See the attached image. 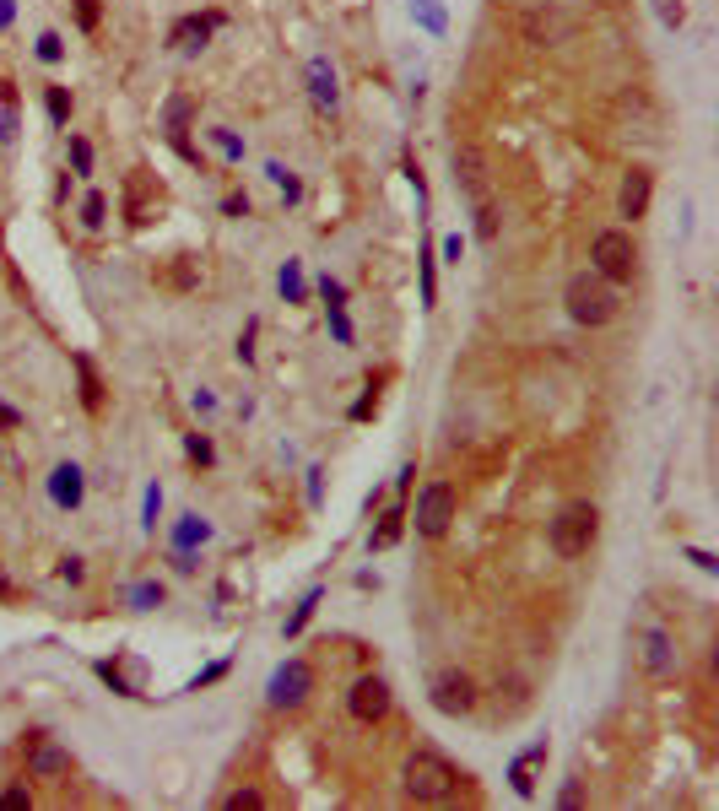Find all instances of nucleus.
<instances>
[{"mask_svg": "<svg viewBox=\"0 0 719 811\" xmlns=\"http://www.w3.org/2000/svg\"><path fill=\"white\" fill-rule=\"evenodd\" d=\"M401 790L411 795V801H422V806H438V801H449V795L460 790V768L449 763V757H438V752H411L406 768H401Z\"/></svg>", "mask_w": 719, "mask_h": 811, "instance_id": "1", "label": "nucleus"}, {"mask_svg": "<svg viewBox=\"0 0 719 811\" xmlns=\"http://www.w3.org/2000/svg\"><path fill=\"white\" fill-rule=\"evenodd\" d=\"M563 303H568V319L574 325H606L611 314H617V287L606 282V276H595V271H579V276H568V287H563Z\"/></svg>", "mask_w": 719, "mask_h": 811, "instance_id": "2", "label": "nucleus"}, {"mask_svg": "<svg viewBox=\"0 0 719 811\" xmlns=\"http://www.w3.org/2000/svg\"><path fill=\"white\" fill-rule=\"evenodd\" d=\"M595 530H601V514H595V503H563L557 509V520L547 525V536H552V552L557 557H584L595 547Z\"/></svg>", "mask_w": 719, "mask_h": 811, "instance_id": "3", "label": "nucleus"}, {"mask_svg": "<svg viewBox=\"0 0 719 811\" xmlns=\"http://www.w3.org/2000/svg\"><path fill=\"white\" fill-rule=\"evenodd\" d=\"M590 271L606 276L611 287L633 282V271H638V244H633V233H622V228L595 233V244H590Z\"/></svg>", "mask_w": 719, "mask_h": 811, "instance_id": "4", "label": "nucleus"}, {"mask_svg": "<svg viewBox=\"0 0 719 811\" xmlns=\"http://www.w3.org/2000/svg\"><path fill=\"white\" fill-rule=\"evenodd\" d=\"M406 520L417 525V536H428V541L444 536L449 520H455V487H449V482H428L417 493V509H411Z\"/></svg>", "mask_w": 719, "mask_h": 811, "instance_id": "5", "label": "nucleus"}, {"mask_svg": "<svg viewBox=\"0 0 719 811\" xmlns=\"http://www.w3.org/2000/svg\"><path fill=\"white\" fill-rule=\"evenodd\" d=\"M309 693H314V666L309 660H282V666L271 671V682H265V703H271V709H298Z\"/></svg>", "mask_w": 719, "mask_h": 811, "instance_id": "6", "label": "nucleus"}, {"mask_svg": "<svg viewBox=\"0 0 719 811\" xmlns=\"http://www.w3.org/2000/svg\"><path fill=\"white\" fill-rule=\"evenodd\" d=\"M428 698H433V709H438V714L460 720V714H471V709H476V682H471L465 671H438V676H433V687H428Z\"/></svg>", "mask_w": 719, "mask_h": 811, "instance_id": "7", "label": "nucleus"}, {"mask_svg": "<svg viewBox=\"0 0 719 811\" xmlns=\"http://www.w3.org/2000/svg\"><path fill=\"white\" fill-rule=\"evenodd\" d=\"M346 714L363 725H379L384 714H390V682L384 676H357L352 693H346Z\"/></svg>", "mask_w": 719, "mask_h": 811, "instance_id": "8", "label": "nucleus"}, {"mask_svg": "<svg viewBox=\"0 0 719 811\" xmlns=\"http://www.w3.org/2000/svg\"><path fill=\"white\" fill-rule=\"evenodd\" d=\"M638 666L655 676V682L676 676V638L665 628H644V633H638Z\"/></svg>", "mask_w": 719, "mask_h": 811, "instance_id": "9", "label": "nucleus"}, {"mask_svg": "<svg viewBox=\"0 0 719 811\" xmlns=\"http://www.w3.org/2000/svg\"><path fill=\"white\" fill-rule=\"evenodd\" d=\"M71 774V752L55 736H33L28 741V779H65Z\"/></svg>", "mask_w": 719, "mask_h": 811, "instance_id": "10", "label": "nucleus"}, {"mask_svg": "<svg viewBox=\"0 0 719 811\" xmlns=\"http://www.w3.org/2000/svg\"><path fill=\"white\" fill-rule=\"evenodd\" d=\"M649 190H655V174H649V168H628V174H622V190H617V217H628V222L644 217Z\"/></svg>", "mask_w": 719, "mask_h": 811, "instance_id": "11", "label": "nucleus"}, {"mask_svg": "<svg viewBox=\"0 0 719 811\" xmlns=\"http://www.w3.org/2000/svg\"><path fill=\"white\" fill-rule=\"evenodd\" d=\"M82 493H87V482H82V465H55L49 471V498H55V509H82Z\"/></svg>", "mask_w": 719, "mask_h": 811, "instance_id": "12", "label": "nucleus"}, {"mask_svg": "<svg viewBox=\"0 0 719 811\" xmlns=\"http://www.w3.org/2000/svg\"><path fill=\"white\" fill-rule=\"evenodd\" d=\"M217 11L211 17H184V22H173V33H168V44L179 49V55H195V49H206V38L217 33Z\"/></svg>", "mask_w": 719, "mask_h": 811, "instance_id": "13", "label": "nucleus"}, {"mask_svg": "<svg viewBox=\"0 0 719 811\" xmlns=\"http://www.w3.org/2000/svg\"><path fill=\"white\" fill-rule=\"evenodd\" d=\"M455 184L465 195H487V168H482V152L476 146H455Z\"/></svg>", "mask_w": 719, "mask_h": 811, "instance_id": "14", "label": "nucleus"}, {"mask_svg": "<svg viewBox=\"0 0 719 811\" xmlns=\"http://www.w3.org/2000/svg\"><path fill=\"white\" fill-rule=\"evenodd\" d=\"M541 763H547V741H536L530 752H519V757H514L509 784H514V795H519V801H530V795H536V768H541Z\"/></svg>", "mask_w": 719, "mask_h": 811, "instance_id": "15", "label": "nucleus"}, {"mask_svg": "<svg viewBox=\"0 0 719 811\" xmlns=\"http://www.w3.org/2000/svg\"><path fill=\"white\" fill-rule=\"evenodd\" d=\"M309 98H314L325 114H336L341 87H336V71H330V60H309Z\"/></svg>", "mask_w": 719, "mask_h": 811, "instance_id": "16", "label": "nucleus"}, {"mask_svg": "<svg viewBox=\"0 0 719 811\" xmlns=\"http://www.w3.org/2000/svg\"><path fill=\"white\" fill-rule=\"evenodd\" d=\"M563 33H568V17H557V11H547V6L525 17V38H530V44H557Z\"/></svg>", "mask_w": 719, "mask_h": 811, "instance_id": "17", "label": "nucleus"}, {"mask_svg": "<svg viewBox=\"0 0 719 811\" xmlns=\"http://www.w3.org/2000/svg\"><path fill=\"white\" fill-rule=\"evenodd\" d=\"M211 541V525L201 520V514H184L179 525H173V552H195Z\"/></svg>", "mask_w": 719, "mask_h": 811, "instance_id": "18", "label": "nucleus"}, {"mask_svg": "<svg viewBox=\"0 0 719 811\" xmlns=\"http://www.w3.org/2000/svg\"><path fill=\"white\" fill-rule=\"evenodd\" d=\"M401 530H406V509L395 503V509H384V514H379V530L368 536V547H374V552H390L395 541H401Z\"/></svg>", "mask_w": 719, "mask_h": 811, "instance_id": "19", "label": "nucleus"}, {"mask_svg": "<svg viewBox=\"0 0 719 811\" xmlns=\"http://www.w3.org/2000/svg\"><path fill=\"white\" fill-rule=\"evenodd\" d=\"M190 114H195V98H190V92H173V98H168V109H163V125H168V136H173V141L184 136Z\"/></svg>", "mask_w": 719, "mask_h": 811, "instance_id": "20", "label": "nucleus"}, {"mask_svg": "<svg viewBox=\"0 0 719 811\" xmlns=\"http://www.w3.org/2000/svg\"><path fill=\"white\" fill-rule=\"evenodd\" d=\"M163 601H168V590L157 579H136V584H130V606H136V611H157Z\"/></svg>", "mask_w": 719, "mask_h": 811, "instance_id": "21", "label": "nucleus"}, {"mask_svg": "<svg viewBox=\"0 0 719 811\" xmlns=\"http://www.w3.org/2000/svg\"><path fill=\"white\" fill-rule=\"evenodd\" d=\"M76 374H82V406L98 411V406H103V379H98V368H92L87 357H76Z\"/></svg>", "mask_w": 719, "mask_h": 811, "instance_id": "22", "label": "nucleus"}, {"mask_svg": "<svg viewBox=\"0 0 719 811\" xmlns=\"http://www.w3.org/2000/svg\"><path fill=\"white\" fill-rule=\"evenodd\" d=\"M276 287H282V298H287V303H303V265H298V260H287V265H282V276H276Z\"/></svg>", "mask_w": 719, "mask_h": 811, "instance_id": "23", "label": "nucleus"}, {"mask_svg": "<svg viewBox=\"0 0 719 811\" xmlns=\"http://www.w3.org/2000/svg\"><path fill=\"white\" fill-rule=\"evenodd\" d=\"M476 238H482V244H492V238H498V211H492L487 195H476Z\"/></svg>", "mask_w": 719, "mask_h": 811, "instance_id": "24", "label": "nucleus"}, {"mask_svg": "<svg viewBox=\"0 0 719 811\" xmlns=\"http://www.w3.org/2000/svg\"><path fill=\"white\" fill-rule=\"evenodd\" d=\"M314 606H319V590H309V595H303V601H298V611H292V617H287V638H298L303 628H309Z\"/></svg>", "mask_w": 719, "mask_h": 811, "instance_id": "25", "label": "nucleus"}, {"mask_svg": "<svg viewBox=\"0 0 719 811\" xmlns=\"http://www.w3.org/2000/svg\"><path fill=\"white\" fill-rule=\"evenodd\" d=\"M44 109H49V119H55V125H65V119H71V92H65V87H49V92H44Z\"/></svg>", "mask_w": 719, "mask_h": 811, "instance_id": "26", "label": "nucleus"}, {"mask_svg": "<svg viewBox=\"0 0 719 811\" xmlns=\"http://www.w3.org/2000/svg\"><path fill=\"white\" fill-rule=\"evenodd\" d=\"M92 671H98V676H103V682H109V687H114V693H125V698H136V687H130V682H125V676H119V666H114V660H98V666H92Z\"/></svg>", "mask_w": 719, "mask_h": 811, "instance_id": "27", "label": "nucleus"}, {"mask_svg": "<svg viewBox=\"0 0 719 811\" xmlns=\"http://www.w3.org/2000/svg\"><path fill=\"white\" fill-rule=\"evenodd\" d=\"M103 211H109V201H103V195L92 190L87 201H82V228H103Z\"/></svg>", "mask_w": 719, "mask_h": 811, "instance_id": "28", "label": "nucleus"}, {"mask_svg": "<svg viewBox=\"0 0 719 811\" xmlns=\"http://www.w3.org/2000/svg\"><path fill=\"white\" fill-rule=\"evenodd\" d=\"M211 141H217V152L228 157V163H238V157H244V141H238L233 130H211Z\"/></svg>", "mask_w": 719, "mask_h": 811, "instance_id": "29", "label": "nucleus"}, {"mask_svg": "<svg viewBox=\"0 0 719 811\" xmlns=\"http://www.w3.org/2000/svg\"><path fill=\"white\" fill-rule=\"evenodd\" d=\"M222 806H228V811H260V806H265V795H260V790H233Z\"/></svg>", "mask_w": 719, "mask_h": 811, "instance_id": "30", "label": "nucleus"}, {"mask_svg": "<svg viewBox=\"0 0 719 811\" xmlns=\"http://www.w3.org/2000/svg\"><path fill=\"white\" fill-rule=\"evenodd\" d=\"M330 330H336V341L341 347H352V319H346L341 303H330Z\"/></svg>", "mask_w": 719, "mask_h": 811, "instance_id": "31", "label": "nucleus"}, {"mask_svg": "<svg viewBox=\"0 0 719 811\" xmlns=\"http://www.w3.org/2000/svg\"><path fill=\"white\" fill-rule=\"evenodd\" d=\"M265 174H271V184H282V190H287V201H298V195H303V190H298V179H292L282 163H265Z\"/></svg>", "mask_w": 719, "mask_h": 811, "instance_id": "32", "label": "nucleus"}, {"mask_svg": "<svg viewBox=\"0 0 719 811\" xmlns=\"http://www.w3.org/2000/svg\"><path fill=\"white\" fill-rule=\"evenodd\" d=\"M184 449H190V460H195V465H211V460H217L211 438H201V433H190V444H184Z\"/></svg>", "mask_w": 719, "mask_h": 811, "instance_id": "33", "label": "nucleus"}, {"mask_svg": "<svg viewBox=\"0 0 719 811\" xmlns=\"http://www.w3.org/2000/svg\"><path fill=\"white\" fill-rule=\"evenodd\" d=\"M157 514H163V487L152 482V487H146V520H141V525H146V530H157Z\"/></svg>", "mask_w": 719, "mask_h": 811, "instance_id": "34", "label": "nucleus"}, {"mask_svg": "<svg viewBox=\"0 0 719 811\" xmlns=\"http://www.w3.org/2000/svg\"><path fill=\"white\" fill-rule=\"evenodd\" d=\"M60 579L65 584H82L87 579V563H82V557H60Z\"/></svg>", "mask_w": 719, "mask_h": 811, "instance_id": "35", "label": "nucleus"}, {"mask_svg": "<svg viewBox=\"0 0 719 811\" xmlns=\"http://www.w3.org/2000/svg\"><path fill=\"white\" fill-rule=\"evenodd\" d=\"M222 676H228V660H217V666H206V671H201V676H195V682H190V693H201V687L222 682Z\"/></svg>", "mask_w": 719, "mask_h": 811, "instance_id": "36", "label": "nucleus"}, {"mask_svg": "<svg viewBox=\"0 0 719 811\" xmlns=\"http://www.w3.org/2000/svg\"><path fill=\"white\" fill-rule=\"evenodd\" d=\"M71 163H76V174H92V146H87L82 136L71 141Z\"/></svg>", "mask_w": 719, "mask_h": 811, "instance_id": "37", "label": "nucleus"}, {"mask_svg": "<svg viewBox=\"0 0 719 811\" xmlns=\"http://www.w3.org/2000/svg\"><path fill=\"white\" fill-rule=\"evenodd\" d=\"M65 55V49H60V38L55 33H44V38H38V60H44V65H55Z\"/></svg>", "mask_w": 719, "mask_h": 811, "instance_id": "38", "label": "nucleus"}, {"mask_svg": "<svg viewBox=\"0 0 719 811\" xmlns=\"http://www.w3.org/2000/svg\"><path fill=\"white\" fill-rule=\"evenodd\" d=\"M76 22H82L87 33L98 28V0H76Z\"/></svg>", "mask_w": 719, "mask_h": 811, "instance_id": "39", "label": "nucleus"}, {"mask_svg": "<svg viewBox=\"0 0 719 811\" xmlns=\"http://www.w3.org/2000/svg\"><path fill=\"white\" fill-rule=\"evenodd\" d=\"M411 11H417V17L428 22V28H444V17H438V6H433V0H411Z\"/></svg>", "mask_w": 719, "mask_h": 811, "instance_id": "40", "label": "nucleus"}, {"mask_svg": "<svg viewBox=\"0 0 719 811\" xmlns=\"http://www.w3.org/2000/svg\"><path fill=\"white\" fill-rule=\"evenodd\" d=\"M0 806H6V811H22V806H33V795H28V790H0Z\"/></svg>", "mask_w": 719, "mask_h": 811, "instance_id": "41", "label": "nucleus"}, {"mask_svg": "<svg viewBox=\"0 0 719 811\" xmlns=\"http://www.w3.org/2000/svg\"><path fill=\"white\" fill-rule=\"evenodd\" d=\"M374 406H379V395H374V384H368V395L352 406V422H363V417H374Z\"/></svg>", "mask_w": 719, "mask_h": 811, "instance_id": "42", "label": "nucleus"}, {"mask_svg": "<svg viewBox=\"0 0 719 811\" xmlns=\"http://www.w3.org/2000/svg\"><path fill=\"white\" fill-rule=\"evenodd\" d=\"M238 363H255V325L238 336Z\"/></svg>", "mask_w": 719, "mask_h": 811, "instance_id": "43", "label": "nucleus"}, {"mask_svg": "<svg viewBox=\"0 0 719 811\" xmlns=\"http://www.w3.org/2000/svg\"><path fill=\"white\" fill-rule=\"evenodd\" d=\"M319 292H325V303H346V287L336 282V276H325V282H319Z\"/></svg>", "mask_w": 719, "mask_h": 811, "instance_id": "44", "label": "nucleus"}, {"mask_svg": "<svg viewBox=\"0 0 719 811\" xmlns=\"http://www.w3.org/2000/svg\"><path fill=\"white\" fill-rule=\"evenodd\" d=\"M687 563H698V568H703V574H714V568H719V563H714V557H709V552H703V547H687Z\"/></svg>", "mask_w": 719, "mask_h": 811, "instance_id": "45", "label": "nucleus"}, {"mask_svg": "<svg viewBox=\"0 0 719 811\" xmlns=\"http://www.w3.org/2000/svg\"><path fill=\"white\" fill-rule=\"evenodd\" d=\"M557 801H563V806H584V790H579V779H568V784H563V795H557Z\"/></svg>", "mask_w": 719, "mask_h": 811, "instance_id": "46", "label": "nucleus"}, {"mask_svg": "<svg viewBox=\"0 0 719 811\" xmlns=\"http://www.w3.org/2000/svg\"><path fill=\"white\" fill-rule=\"evenodd\" d=\"M222 211H228V217H249V195H228Z\"/></svg>", "mask_w": 719, "mask_h": 811, "instance_id": "47", "label": "nucleus"}, {"mask_svg": "<svg viewBox=\"0 0 719 811\" xmlns=\"http://www.w3.org/2000/svg\"><path fill=\"white\" fill-rule=\"evenodd\" d=\"M17 422H22V411H17V406H6V401H0V428H17Z\"/></svg>", "mask_w": 719, "mask_h": 811, "instance_id": "48", "label": "nucleus"}, {"mask_svg": "<svg viewBox=\"0 0 719 811\" xmlns=\"http://www.w3.org/2000/svg\"><path fill=\"white\" fill-rule=\"evenodd\" d=\"M173 568H179V574H195V552H173Z\"/></svg>", "mask_w": 719, "mask_h": 811, "instance_id": "49", "label": "nucleus"}, {"mask_svg": "<svg viewBox=\"0 0 719 811\" xmlns=\"http://www.w3.org/2000/svg\"><path fill=\"white\" fill-rule=\"evenodd\" d=\"M11 17H17V6H11V0H0V28H11Z\"/></svg>", "mask_w": 719, "mask_h": 811, "instance_id": "50", "label": "nucleus"}, {"mask_svg": "<svg viewBox=\"0 0 719 811\" xmlns=\"http://www.w3.org/2000/svg\"><path fill=\"white\" fill-rule=\"evenodd\" d=\"M0 136H17V130H11V114H0Z\"/></svg>", "mask_w": 719, "mask_h": 811, "instance_id": "51", "label": "nucleus"}, {"mask_svg": "<svg viewBox=\"0 0 719 811\" xmlns=\"http://www.w3.org/2000/svg\"><path fill=\"white\" fill-rule=\"evenodd\" d=\"M6 595H11V584H6V574H0V601H6Z\"/></svg>", "mask_w": 719, "mask_h": 811, "instance_id": "52", "label": "nucleus"}]
</instances>
